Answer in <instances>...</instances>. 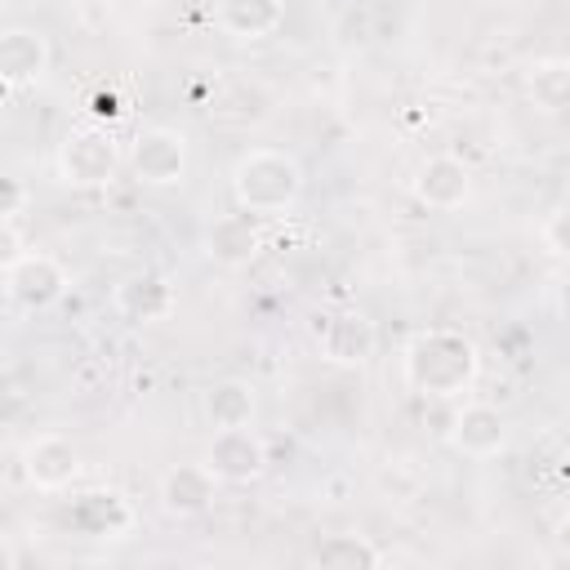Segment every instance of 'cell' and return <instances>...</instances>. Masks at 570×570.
I'll list each match as a JSON object with an SVG mask.
<instances>
[{
    "instance_id": "1",
    "label": "cell",
    "mask_w": 570,
    "mask_h": 570,
    "mask_svg": "<svg viewBox=\"0 0 570 570\" xmlns=\"http://www.w3.org/2000/svg\"><path fill=\"white\" fill-rule=\"evenodd\" d=\"M481 374V352L463 330H423L405 347V383L419 396L450 401Z\"/></svg>"
},
{
    "instance_id": "2",
    "label": "cell",
    "mask_w": 570,
    "mask_h": 570,
    "mask_svg": "<svg viewBox=\"0 0 570 570\" xmlns=\"http://www.w3.org/2000/svg\"><path fill=\"white\" fill-rule=\"evenodd\" d=\"M232 196L249 214H285L303 196V165L289 151L254 147L232 169Z\"/></svg>"
},
{
    "instance_id": "3",
    "label": "cell",
    "mask_w": 570,
    "mask_h": 570,
    "mask_svg": "<svg viewBox=\"0 0 570 570\" xmlns=\"http://www.w3.org/2000/svg\"><path fill=\"white\" fill-rule=\"evenodd\" d=\"M116 165H120V147L98 125H76L58 142V178L71 187H107L116 178Z\"/></svg>"
},
{
    "instance_id": "4",
    "label": "cell",
    "mask_w": 570,
    "mask_h": 570,
    "mask_svg": "<svg viewBox=\"0 0 570 570\" xmlns=\"http://www.w3.org/2000/svg\"><path fill=\"white\" fill-rule=\"evenodd\" d=\"M4 289H9V298L18 307L45 312V307H53L67 294V272H62V263L53 254L27 249V254L4 263Z\"/></svg>"
},
{
    "instance_id": "5",
    "label": "cell",
    "mask_w": 570,
    "mask_h": 570,
    "mask_svg": "<svg viewBox=\"0 0 570 570\" xmlns=\"http://www.w3.org/2000/svg\"><path fill=\"white\" fill-rule=\"evenodd\" d=\"M129 169L147 187H174L187 174V138L178 129L151 125L129 142Z\"/></svg>"
},
{
    "instance_id": "6",
    "label": "cell",
    "mask_w": 570,
    "mask_h": 570,
    "mask_svg": "<svg viewBox=\"0 0 570 570\" xmlns=\"http://www.w3.org/2000/svg\"><path fill=\"white\" fill-rule=\"evenodd\" d=\"M205 463L214 468V476H218L223 485H249V481H258L263 468H267V445H263V436L249 432V428H218L214 441H209Z\"/></svg>"
},
{
    "instance_id": "7",
    "label": "cell",
    "mask_w": 570,
    "mask_h": 570,
    "mask_svg": "<svg viewBox=\"0 0 570 570\" xmlns=\"http://www.w3.org/2000/svg\"><path fill=\"white\" fill-rule=\"evenodd\" d=\"M312 330H316L325 361H334V365H365L379 343L374 321L365 312H325V316H316Z\"/></svg>"
},
{
    "instance_id": "8",
    "label": "cell",
    "mask_w": 570,
    "mask_h": 570,
    "mask_svg": "<svg viewBox=\"0 0 570 570\" xmlns=\"http://www.w3.org/2000/svg\"><path fill=\"white\" fill-rule=\"evenodd\" d=\"M263 249V223L258 214L249 209H236V214H223L209 223L205 232V254L218 263V267H245L254 263Z\"/></svg>"
},
{
    "instance_id": "9",
    "label": "cell",
    "mask_w": 570,
    "mask_h": 570,
    "mask_svg": "<svg viewBox=\"0 0 570 570\" xmlns=\"http://www.w3.org/2000/svg\"><path fill=\"white\" fill-rule=\"evenodd\" d=\"M111 303L129 325H151V321H165L178 307V289L160 272H134L116 285Z\"/></svg>"
},
{
    "instance_id": "10",
    "label": "cell",
    "mask_w": 570,
    "mask_h": 570,
    "mask_svg": "<svg viewBox=\"0 0 570 570\" xmlns=\"http://www.w3.org/2000/svg\"><path fill=\"white\" fill-rule=\"evenodd\" d=\"M22 472H27V481H31L36 490H62V485H71L76 472H80V450H76L67 436L45 432V436H36V441L22 450Z\"/></svg>"
},
{
    "instance_id": "11",
    "label": "cell",
    "mask_w": 570,
    "mask_h": 570,
    "mask_svg": "<svg viewBox=\"0 0 570 570\" xmlns=\"http://www.w3.org/2000/svg\"><path fill=\"white\" fill-rule=\"evenodd\" d=\"M450 441H454V450L468 454V459H490V454H499V450L508 445V423H503V414H499L494 405L472 401V405L454 410Z\"/></svg>"
},
{
    "instance_id": "12",
    "label": "cell",
    "mask_w": 570,
    "mask_h": 570,
    "mask_svg": "<svg viewBox=\"0 0 570 570\" xmlns=\"http://www.w3.org/2000/svg\"><path fill=\"white\" fill-rule=\"evenodd\" d=\"M214 490H218V476L209 463H174L160 476V508L169 517H200L214 503Z\"/></svg>"
},
{
    "instance_id": "13",
    "label": "cell",
    "mask_w": 570,
    "mask_h": 570,
    "mask_svg": "<svg viewBox=\"0 0 570 570\" xmlns=\"http://www.w3.org/2000/svg\"><path fill=\"white\" fill-rule=\"evenodd\" d=\"M49 71V40L36 27H9L0 36V80L9 89L36 85Z\"/></svg>"
},
{
    "instance_id": "14",
    "label": "cell",
    "mask_w": 570,
    "mask_h": 570,
    "mask_svg": "<svg viewBox=\"0 0 570 570\" xmlns=\"http://www.w3.org/2000/svg\"><path fill=\"white\" fill-rule=\"evenodd\" d=\"M472 191V174L459 156H428L414 174V196L428 209H459Z\"/></svg>"
},
{
    "instance_id": "15",
    "label": "cell",
    "mask_w": 570,
    "mask_h": 570,
    "mask_svg": "<svg viewBox=\"0 0 570 570\" xmlns=\"http://www.w3.org/2000/svg\"><path fill=\"white\" fill-rule=\"evenodd\" d=\"M214 18L236 40H263V36L281 31L285 4L281 0H218L214 4Z\"/></svg>"
},
{
    "instance_id": "16",
    "label": "cell",
    "mask_w": 570,
    "mask_h": 570,
    "mask_svg": "<svg viewBox=\"0 0 570 570\" xmlns=\"http://www.w3.org/2000/svg\"><path fill=\"white\" fill-rule=\"evenodd\" d=\"M254 387L245 379H218L209 392H205V414L214 428H249L254 423Z\"/></svg>"
},
{
    "instance_id": "17",
    "label": "cell",
    "mask_w": 570,
    "mask_h": 570,
    "mask_svg": "<svg viewBox=\"0 0 570 570\" xmlns=\"http://www.w3.org/2000/svg\"><path fill=\"white\" fill-rule=\"evenodd\" d=\"M383 557L365 534H325L312 543V566L321 570H370Z\"/></svg>"
},
{
    "instance_id": "18",
    "label": "cell",
    "mask_w": 570,
    "mask_h": 570,
    "mask_svg": "<svg viewBox=\"0 0 570 570\" xmlns=\"http://www.w3.org/2000/svg\"><path fill=\"white\" fill-rule=\"evenodd\" d=\"M530 98L543 111H570V58H543L530 71Z\"/></svg>"
},
{
    "instance_id": "19",
    "label": "cell",
    "mask_w": 570,
    "mask_h": 570,
    "mask_svg": "<svg viewBox=\"0 0 570 570\" xmlns=\"http://www.w3.org/2000/svg\"><path fill=\"white\" fill-rule=\"evenodd\" d=\"M543 240H548V249H552V254L570 258V205H566V209H557V214L543 223Z\"/></svg>"
},
{
    "instance_id": "20",
    "label": "cell",
    "mask_w": 570,
    "mask_h": 570,
    "mask_svg": "<svg viewBox=\"0 0 570 570\" xmlns=\"http://www.w3.org/2000/svg\"><path fill=\"white\" fill-rule=\"evenodd\" d=\"M22 200H27V191H22V183H18V178H4V205H0V214H4V223H13V218L22 214Z\"/></svg>"
},
{
    "instance_id": "21",
    "label": "cell",
    "mask_w": 570,
    "mask_h": 570,
    "mask_svg": "<svg viewBox=\"0 0 570 570\" xmlns=\"http://www.w3.org/2000/svg\"><path fill=\"white\" fill-rule=\"evenodd\" d=\"M557 548H561V552L570 557V512H566V517L557 521Z\"/></svg>"
}]
</instances>
